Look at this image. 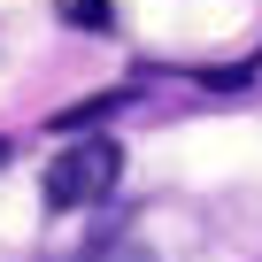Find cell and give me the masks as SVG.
I'll return each instance as SVG.
<instances>
[{"label": "cell", "instance_id": "cell-1", "mask_svg": "<svg viewBox=\"0 0 262 262\" xmlns=\"http://www.w3.org/2000/svg\"><path fill=\"white\" fill-rule=\"evenodd\" d=\"M123 178V147L116 139H77L47 162V208H100Z\"/></svg>", "mask_w": 262, "mask_h": 262}, {"label": "cell", "instance_id": "cell-2", "mask_svg": "<svg viewBox=\"0 0 262 262\" xmlns=\"http://www.w3.org/2000/svg\"><path fill=\"white\" fill-rule=\"evenodd\" d=\"M70 24L77 31H116V8L108 0H70Z\"/></svg>", "mask_w": 262, "mask_h": 262}, {"label": "cell", "instance_id": "cell-3", "mask_svg": "<svg viewBox=\"0 0 262 262\" xmlns=\"http://www.w3.org/2000/svg\"><path fill=\"white\" fill-rule=\"evenodd\" d=\"M0 162H8V139H0Z\"/></svg>", "mask_w": 262, "mask_h": 262}]
</instances>
